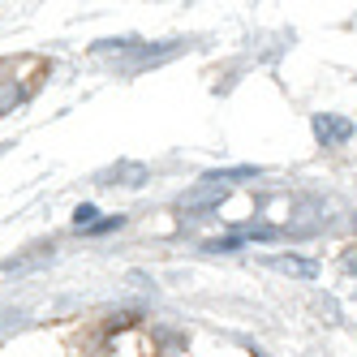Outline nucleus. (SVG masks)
<instances>
[{
    "mask_svg": "<svg viewBox=\"0 0 357 357\" xmlns=\"http://www.w3.org/2000/svg\"><path fill=\"white\" fill-rule=\"evenodd\" d=\"M95 215H99V211L91 207V202H82V207L73 211V224H78V228H95Z\"/></svg>",
    "mask_w": 357,
    "mask_h": 357,
    "instance_id": "5",
    "label": "nucleus"
},
{
    "mask_svg": "<svg viewBox=\"0 0 357 357\" xmlns=\"http://www.w3.org/2000/svg\"><path fill=\"white\" fill-rule=\"evenodd\" d=\"M314 138H319L323 146H344V142L353 138V121H349V116L323 112V116H314Z\"/></svg>",
    "mask_w": 357,
    "mask_h": 357,
    "instance_id": "2",
    "label": "nucleus"
},
{
    "mask_svg": "<svg viewBox=\"0 0 357 357\" xmlns=\"http://www.w3.org/2000/svg\"><path fill=\"white\" fill-rule=\"evenodd\" d=\"M116 181L121 185H142L146 181V168L142 164H116L112 172H104V185H116Z\"/></svg>",
    "mask_w": 357,
    "mask_h": 357,
    "instance_id": "4",
    "label": "nucleus"
},
{
    "mask_svg": "<svg viewBox=\"0 0 357 357\" xmlns=\"http://www.w3.org/2000/svg\"><path fill=\"white\" fill-rule=\"evenodd\" d=\"M267 267L271 271H284V275H297V280H310L314 275V263L310 259H293V254H289V259H284V254H280V259H267Z\"/></svg>",
    "mask_w": 357,
    "mask_h": 357,
    "instance_id": "3",
    "label": "nucleus"
},
{
    "mask_svg": "<svg viewBox=\"0 0 357 357\" xmlns=\"http://www.w3.org/2000/svg\"><path fill=\"white\" fill-rule=\"evenodd\" d=\"M17 99H22V91H17L13 82H5V86H0V112H5L9 104H17Z\"/></svg>",
    "mask_w": 357,
    "mask_h": 357,
    "instance_id": "6",
    "label": "nucleus"
},
{
    "mask_svg": "<svg viewBox=\"0 0 357 357\" xmlns=\"http://www.w3.org/2000/svg\"><path fill=\"white\" fill-rule=\"evenodd\" d=\"M228 194V181H220V176H202V185H194L185 198H181V207L185 211H207V207H220V198Z\"/></svg>",
    "mask_w": 357,
    "mask_h": 357,
    "instance_id": "1",
    "label": "nucleus"
},
{
    "mask_svg": "<svg viewBox=\"0 0 357 357\" xmlns=\"http://www.w3.org/2000/svg\"><path fill=\"white\" fill-rule=\"evenodd\" d=\"M237 245H241V237H220V241H207V250H215V254H220V250H237Z\"/></svg>",
    "mask_w": 357,
    "mask_h": 357,
    "instance_id": "7",
    "label": "nucleus"
}]
</instances>
